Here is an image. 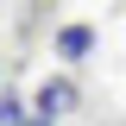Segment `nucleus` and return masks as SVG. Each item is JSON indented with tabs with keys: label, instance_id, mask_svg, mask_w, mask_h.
Returning a JSON list of instances; mask_svg holds the SVG:
<instances>
[{
	"label": "nucleus",
	"instance_id": "nucleus-1",
	"mask_svg": "<svg viewBox=\"0 0 126 126\" xmlns=\"http://www.w3.org/2000/svg\"><path fill=\"white\" fill-rule=\"evenodd\" d=\"M88 44H94L88 25H63V32H57V57H63V63H82V57H88Z\"/></svg>",
	"mask_w": 126,
	"mask_h": 126
},
{
	"label": "nucleus",
	"instance_id": "nucleus-2",
	"mask_svg": "<svg viewBox=\"0 0 126 126\" xmlns=\"http://www.w3.org/2000/svg\"><path fill=\"white\" fill-rule=\"evenodd\" d=\"M69 101H76V88H69V82H44V88H38V101H32V113H50V120H57Z\"/></svg>",
	"mask_w": 126,
	"mask_h": 126
},
{
	"label": "nucleus",
	"instance_id": "nucleus-3",
	"mask_svg": "<svg viewBox=\"0 0 126 126\" xmlns=\"http://www.w3.org/2000/svg\"><path fill=\"white\" fill-rule=\"evenodd\" d=\"M25 107H19V94H0V126H19Z\"/></svg>",
	"mask_w": 126,
	"mask_h": 126
},
{
	"label": "nucleus",
	"instance_id": "nucleus-4",
	"mask_svg": "<svg viewBox=\"0 0 126 126\" xmlns=\"http://www.w3.org/2000/svg\"><path fill=\"white\" fill-rule=\"evenodd\" d=\"M32 126H50V113H38V120H32Z\"/></svg>",
	"mask_w": 126,
	"mask_h": 126
}]
</instances>
